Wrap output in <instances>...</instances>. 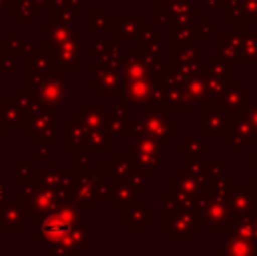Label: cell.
<instances>
[{"mask_svg": "<svg viewBox=\"0 0 257 256\" xmlns=\"http://www.w3.org/2000/svg\"><path fill=\"white\" fill-rule=\"evenodd\" d=\"M234 185V179L231 176H224L217 183L210 185V195L203 207V223L212 233H224L229 232L233 226V211L229 205L231 188Z\"/></svg>", "mask_w": 257, "mask_h": 256, "instance_id": "obj_1", "label": "cell"}, {"mask_svg": "<svg viewBox=\"0 0 257 256\" xmlns=\"http://www.w3.org/2000/svg\"><path fill=\"white\" fill-rule=\"evenodd\" d=\"M172 193L180 207L194 209L203 214V207L210 195V185L203 179L191 176L184 167L172 178Z\"/></svg>", "mask_w": 257, "mask_h": 256, "instance_id": "obj_2", "label": "cell"}, {"mask_svg": "<svg viewBox=\"0 0 257 256\" xmlns=\"http://www.w3.org/2000/svg\"><path fill=\"white\" fill-rule=\"evenodd\" d=\"M161 70L165 72V74H161V84H163V88H165L168 111L184 113V114L193 113L194 104L191 102V99L186 93V88H184L186 77H184L182 74H179L172 65H170V67H163Z\"/></svg>", "mask_w": 257, "mask_h": 256, "instance_id": "obj_3", "label": "cell"}, {"mask_svg": "<svg viewBox=\"0 0 257 256\" xmlns=\"http://www.w3.org/2000/svg\"><path fill=\"white\" fill-rule=\"evenodd\" d=\"M203 214L200 211L180 207L170 216L163 230L168 232L173 240H193L196 233L203 232Z\"/></svg>", "mask_w": 257, "mask_h": 256, "instance_id": "obj_4", "label": "cell"}, {"mask_svg": "<svg viewBox=\"0 0 257 256\" xmlns=\"http://www.w3.org/2000/svg\"><path fill=\"white\" fill-rule=\"evenodd\" d=\"M229 120L231 116L217 99L208 97L201 104V133L205 137H224L229 128Z\"/></svg>", "mask_w": 257, "mask_h": 256, "instance_id": "obj_5", "label": "cell"}, {"mask_svg": "<svg viewBox=\"0 0 257 256\" xmlns=\"http://www.w3.org/2000/svg\"><path fill=\"white\" fill-rule=\"evenodd\" d=\"M224 137H226V142L234 149V153H241L245 146H252V144L255 146L257 144L255 130L252 127L250 121H248L245 111L240 114L231 116L229 128H227Z\"/></svg>", "mask_w": 257, "mask_h": 256, "instance_id": "obj_6", "label": "cell"}, {"mask_svg": "<svg viewBox=\"0 0 257 256\" xmlns=\"http://www.w3.org/2000/svg\"><path fill=\"white\" fill-rule=\"evenodd\" d=\"M203 49L194 44L179 46L172 44V67L184 77L196 74L203 67Z\"/></svg>", "mask_w": 257, "mask_h": 256, "instance_id": "obj_7", "label": "cell"}, {"mask_svg": "<svg viewBox=\"0 0 257 256\" xmlns=\"http://www.w3.org/2000/svg\"><path fill=\"white\" fill-rule=\"evenodd\" d=\"M219 104L222 106V109L226 111L229 116L240 114L250 106V90L243 84V81L240 79H231L226 84V90L222 92V95L219 97Z\"/></svg>", "mask_w": 257, "mask_h": 256, "instance_id": "obj_8", "label": "cell"}, {"mask_svg": "<svg viewBox=\"0 0 257 256\" xmlns=\"http://www.w3.org/2000/svg\"><path fill=\"white\" fill-rule=\"evenodd\" d=\"M229 205L233 216H250L257 207V197L250 185H233L229 195Z\"/></svg>", "mask_w": 257, "mask_h": 256, "instance_id": "obj_9", "label": "cell"}, {"mask_svg": "<svg viewBox=\"0 0 257 256\" xmlns=\"http://www.w3.org/2000/svg\"><path fill=\"white\" fill-rule=\"evenodd\" d=\"M201 9H196L189 0H177L166 11V21H170L172 27H186L193 25L198 16H201Z\"/></svg>", "mask_w": 257, "mask_h": 256, "instance_id": "obj_10", "label": "cell"}, {"mask_svg": "<svg viewBox=\"0 0 257 256\" xmlns=\"http://www.w3.org/2000/svg\"><path fill=\"white\" fill-rule=\"evenodd\" d=\"M146 127L147 132H151V135L163 144H168L172 137L179 135V123L175 120H170L166 114H153L146 121Z\"/></svg>", "mask_w": 257, "mask_h": 256, "instance_id": "obj_11", "label": "cell"}, {"mask_svg": "<svg viewBox=\"0 0 257 256\" xmlns=\"http://www.w3.org/2000/svg\"><path fill=\"white\" fill-rule=\"evenodd\" d=\"M236 63L257 65V34H254V32H241Z\"/></svg>", "mask_w": 257, "mask_h": 256, "instance_id": "obj_12", "label": "cell"}, {"mask_svg": "<svg viewBox=\"0 0 257 256\" xmlns=\"http://www.w3.org/2000/svg\"><path fill=\"white\" fill-rule=\"evenodd\" d=\"M229 237L226 240V246L222 249H217V254H229V256H254L257 253V246L254 242L241 237L234 235V233L227 232Z\"/></svg>", "mask_w": 257, "mask_h": 256, "instance_id": "obj_13", "label": "cell"}, {"mask_svg": "<svg viewBox=\"0 0 257 256\" xmlns=\"http://www.w3.org/2000/svg\"><path fill=\"white\" fill-rule=\"evenodd\" d=\"M184 88H186L187 97L191 99V102L196 106V104H203L206 99L210 97L208 88H206V82L203 79V72L198 70L196 74H191L186 77L184 82Z\"/></svg>", "mask_w": 257, "mask_h": 256, "instance_id": "obj_14", "label": "cell"}, {"mask_svg": "<svg viewBox=\"0 0 257 256\" xmlns=\"http://www.w3.org/2000/svg\"><path fill=\"white\" fill-rule=\"evenodd\" d=\"M70 225H72V216L68 212H61V214L53 216L51 219H48L44 223L42 232L49 239H61V237L70 232Z\"/></svg>", "mask_w": 257, "mask_h": 256, "instance_id": "obj_15", "label": "cell"}, {"mask_svg": "<svg viewBox=\"0 0 257 256\" xmlns=\"http://www.w3.org/2000/svg\"><path fill=\"white\" fill-rule=\"evenodd\" d=\"M203 68L210 74L226 79V81H231L234 77V63L226 62L220 56H210L206 62H203Z\"/></svg>", "mask_w": 257, "mask_h": 256, "instance_id": "obj_16", "label": "cell"}, {"mask_svg": "<svg viewBox=\"0 0 257 256\" xmlns=\"http://www.w3.org/2000/svg\"><path fill=\"white\" fill-rule=\"evenodd\" d=\"M140 149H144V153L140 154L142 163L147 165V168L151 170V174H154V168H158L159 161H161V142L158 140H144L140 144Z\"/></svg>", "mask_w": 257, "mask_h": 256, "instance_id": "obj_17", "label": "cell"}, {"mask_svg": "<svg viewBox=\"0 0 257 256\" xmlns=\"http://www.w3.org/2000/svg\"><path fill=\"white\" fill-rule=\"evenodd\" d=\"M226 160H205L203 167V178L208 185H213L219 179H222L226 172Z\"/></svg>", "mask_w": 257, "mask_h": 256, "instance_id": "obj_18", "label": "cell"}, {"mask_svg": "<svg viewBox=\"0 0 257 256\" xmlns=\"http://www.w3.org/2000/svg\"><path fill=\"white\" fill-rule=\"evenodd\" d=\"M172 44H179V46L196 44V32H194V25L172 27Z\"/></svg>", "mask_w": 257, "mask_h": 256, "instance_id": "obj_19", "label": "cell"}, {"mask_svg": "<svg viewBox=\"0 0 257 256\" xmlns=\"http://www.w3.org/2000/svg\"><path fill=\"white\" fill-rule=\"evenodd\" d=\"M179 151L186 154V158H194V156H203L205 153H210V146L205 144L201 139H189L184 144H180Z\"/></svg>", "mask_w": 257, "mask_h": 256, "instance_id": "obj_20", "label": "cell"}, {"mask_svg": "<svg viewBox=\"0 0 257 256\" xmlns=\"http://www.w3.org/2000/svg\"><path fill=\"white\" fill-rule=\"evenodd\" d=\"M241 21L245 25H257V0H240Z\"/></svg>", "mask_w": 257, "mask_h": 256, "instance_id": "obj_21", "label": "cell"}, {"mask_svg": "<svg viewBox=\"0 0 257 256\" xmlns=\"http://www.w3.org/2000/svg\"><path fill=\"white\" fill-rule=\"evenodd\" d=\"M203 167H205V158L203 156H194V158H187L186 163V170L189 172L194 178H200L205 181L203 178Z\"/></svg>", "mask_w": 257, "mask_h": 256, "instance_id": "obj_22", "label": "cell"}, {"mask_svg": "<svg viewBox=\"0 0 257 256\" xmlns=\"http://www.w3.org/2000/svg\"><path fill=\"white\" fill-rule=\"evenodd\" d=\"M163 209H165V223L168 221V218L173 214V212L179 211V209H180L179 202H177V198L173 197L172 192L163 195Z\"/></svg>", "mask_w": 257, "mask_h": 256, "instance_id": "obj_23", "label": "cell"}, {"mask_svg": "<svg viewBox=\"0 0 257 256\" xmlns=\"http://www.w3.org/2000/svg\"><path fill=\"white\" fill-rule=\"evenodd\" d=\"M245 114H247L248 121L252 123V127H254V130H255V135H257V102L250 104V106L245 109Z\"/></svg>", "mask_w": 257, "mask_h": 256, "instance_id": "obj_24", "label": "cell"}, {"mask_svg": "<svg viewBox=\"0 0 257 256\" xmlns=\"http://www.w3.org/2000/svg\"><path fill=\"white\" fill-rule=\"evenodd\" d=\"M205 9H224V0H203Z\"/></svg>", "mask_w": 257, "mask_h": 256, "instance_id": "obj_25", "label": "cell"}, {"mask_svg": "<svg viewBox=\"0 0 257 256\" xmlns=\"http://www.w3.org/2000/svg\"><path fill=\"white\" fill-rule=\"evenodd\" d=\"M248 167L257 172V149L248 154Z\"/></svg>", "mask_w": 257, "mask_h": 256, "instance_id": "obj_26", "label": "cell"}, {"mask_svg": "<svg viewBox=\"0 0 257 256\" xmlns=\"http://www.w3.org/2000/svg\"><path fill=\"white\" fill-rule=\"evenodd\" d=\"M252 225H254V244L257 246V207H255V211L252 212Z\"/></svg>", "mask_w": 257, "mask_h": 256, "instance_id": "obj_27", "label": "cell"}, {"mask_svg": "<svg viewBox=\"0 0 257 256\" xmlns=\"http://www.w3.org/2000/svg\"><path fill=\"white\" fill-rule=\"evenodd\" d=\"M248 185L252 186V190H254V193H255V197H257V172L250 176V179H248Z\"/></svg>", "mask_w": 257, "mask_h": 256, "instance_id": "obj_28", "label": "cell"}, {"mask_svg": "<svg viewBox=\"0 0 257 256\" xmlns=\"http://www.w3.org/2000/svg\"><path fill=\"white\" fill-rule=\"evenodd\" d=\"M158 2H159V4H161V2L165 4V13H166V11H168V7L172 6L173 2H177V0H158Z\"/></svg>", "mask_w": 257, "mask_h": 256, "instance_id": "obj_29", "label": "cell"}, {"mask_svg": "<svg viewBox=\"0 0 257 256\" xmlns=\"http://www.w3.org/2000/svg\"><path fill=\"white\" fill-rule=\"evenodd\" d=\"M0 200H2V186H0Z\"/></svg>", "mask_w": 257, "mask_h": 256, "instance_id": "obj_30", "label": "cell"}, {"mask_svg": "<svg viewBox=\"0 0 257 256\" xmlns=\"http://www.w3.org/2000/svg\"><path fill=\"white\" fill-rule=\"evenodd\" d=\"M255 146H257V144H255Z\"/></svg>", "mask_w": 257, "mask_h": 256, "instance_id": "obj_31", "label": "cell"}]
</instances>
